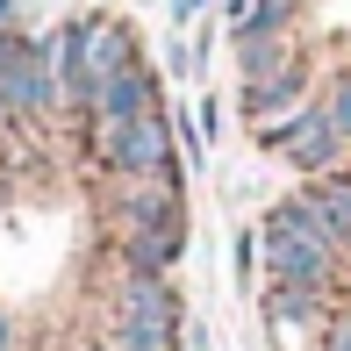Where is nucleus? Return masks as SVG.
Masks as SVG:
<instances>
[{"label": "nucleus", "instance_id": "obj_13", "mask_svg": "<svg viewBox=\"0 0 351 351\" xmlns=\"http://www.w3.org/2000/svg\"><path fill=\"white\" fill-rule=\"evenodd\" d=\"M237 65H244V79H265V72L294 65V58H287V36L273 29V36H244V43H237Z\"/></svg>", "mask_w": 351, "mask_h": 351}, {"label": "nucleus", "instance_id": "obj_16", "mask_svg": "<svg viewBox=\"0 0 351 351\" xmlns=\"http://www.w3.org/2000/svg\"><path fill=\"white\" fill-rule=\"evenodd\" d=\"M8 8H14V0H0V29H8Z\"/></svg>", "mask_w": 351, "mask_h": 351}, {"label": "nucleus", "instance_id": "obj_4", "mask_svg": "<svg viewBox=\"0 0 351 351\" xmlns=\"http://www.w3.org/2000/svg\"><path fill=\"white\" fill-rule=\"evenodd\" d=\"M180 337V287L165 273H130L115 308V344L122 351H172Z\"/></svg>", "mask_w": 351, "mask_h": 351}, {"label": "nucleus", "instance_id": "obj_5", "mask_svg": "<svg viewBox=\"0 0 351 351\" xmlns=\"http://www.w3.org/2000/svg\"><path fill=\"white\" fill-rule=\"evenodd\" d=\"M101 158L122 172V180H151V186H180V158H172V122L165 108L122 122V130H101Z\"/></svg>", "mask_w": 351, "mask_h": 351}, {"label": "nucleus", "instance_id": "obj_10", "mask_svg": "<svg viewBox=\"0 0 351 351\" xmlns=\"http://www.w3.org/2000/svg\"><path fill=\"white\" fill-rule=\"evenodd\" d=\"M265 315H273V330H301L323 315V287L315 280H273L265 287Z\"/></svg>", "mask_w": 351, "mask_h": 351}, {"label": "nucleus", "instance_id": "obj_17", "mask_svg": "<svg viewBox=\"0 0 351 351\" xmlns=\"http://www.w3.org/2000/svg\"><path fill=\"white\" fill-rule=\"evenodd\" d=\"M0 65H8V36H0Z\"/></svg>", "mask_w": 351, "mask_h": 351}, {"label": "nucleus", "instance_id": "obj_6", "mask_svg": "<svg viewBox=\"0 0 351 351\" xmlns=\"http://www.w3.org/2000/svg\"><path fill=\"white\" fill-rule=\"evenodd\" d=\"M58 101V58L51 43L8 36V65H0V115H43Z\"/></svg>", "mask_w": 351, "mask_h": 351}, {"label": "nucleus", "instance_id": "obj_19", "mask_svg": "<svg viewBox=\"0 0 351 351\" xmlns=\"http://www.w3.org/2000/svg\"><path fill=\"white\" fill-rule=\"evenodd\" d=\"M93 351H122V344H93Z\"/></svg>", "mask_w": 351, "mask_h": 351}, {"label": "nucleus", "instance_id": "obj_2", "mask_svg": "<svg viewBox=\"0 0 351 351\" xmlns=\"http://www.w3.org/2000/svg\"><path fill=\"white\" fill-rule=\"evenodd\" d=\"M122 251H130V273H172L180 265V251H186L180 186L130 180V194H122Z\"/></svg>", "mask_w": 351, "mask_h": 351}, {"label": "nucleus", "instance_id": "obj_11", "mask_svg": "<svg viewBox=\"0 0 351 351\" xmlns=\"http://www.w3.org/2000/svg\"><path fill=\"white\" fill-rule=\"evenodd\" d=\"M287 14H294V0H222L230 43H244V36H273V29H287Z\"/></svg>", "mask_w": 351, "mask_h": 351}, {"label": "nucleus", "instance_id": "obj_14", "mask_svg": "<svg viewBox=\"0 0 351 351\" xmlns=\"http://www.w3.org/2000/svg\"><path fill=\"white\" fill-rule=\"evenodd\" d=\"M208 0H172V22H186V14H201Z\"/></svg>", "mask_w": 351, "mask_h": 351}, {"label": "nucleus", "instance_id": "obj_9", "mask_svg": "<svg viewBox=\"0 0 351 351\" xmlns=\"http://www.w3.org/2000/svg\"><path fill=\"white\" fill-rule=\"evenodd\" d=\"M301 93H308V72H301V65H280V72H265V79H244V115L273 136L287 115H301V108H308Z\"/></svg>", "mask_w": 351, "mask_h": 351}, {"label": "nucleus", "instance_id": "obj_18", "mask_svg": "<svg viewBox=\"0 0 351 351\" xmlns=\"http://www.w3.org/2000/svg\"><path fill=\"white\" fill-rule=\"evenodd\" d=\"M0 351H8V323H0Z\"/></svg>", "mask_w": 351, "mask_h": 351}, {"label": "nucleus", "instance_id": "obj_8", "mask_svg": "<svg viewBox=\"0 0 351 351\" xmlns=\"http://www.w3.org/2000/svg\"><path fill=\"white\" fill-rule=\"evenodd\" d=\"M158 108V72L151 65H122V72H108L101 79V93H93V108H86V122L93 130H122V122H136V115H151Z\"/></svg>", "mask_w": 351, "mask_h": 351}, {"label": "nucleus", "instance_id": "obj_15", "mask_svg": "<svg viewBox=\"0 0 351 351\" xmlns=\"http://www.w3.org/2000/svg\"><path fill=\"white\" fill-rule=\"evenodd\" d=\"M323 351H351V330H337V337H330V344H323Z\"/></svg>", "mask_w": 351, "mask_h": 351}, {"label": "nucleus", "instance_id": "obj_7", "mask_svg": "<svg viewBox=\"0 0 351 351\" xmlns=\"http://www.w3.org/2000/svg\"><path fill=\"white\" fill-rule=\"evenodd\" d=\"M265 143H273L294 172H308V180H315V172H337V151H344V136H337V122H330L323 101H308L301 115H287Z\"/></svg>", "mask_w": 351, "mask_h": 351}, {"label": "nucleus", "instance_id": "obj_3", "mask_svg": "<svg viewBox=\"0 0 351 351\" xmlns=\"http://www.w3.org/2000/svg\"><path fill=\"white\" fill-rule=\"evenodd\" d=\"M51 58H58V86H65V101L86 115L93 93H101V79H108V72H122L136 51H130V29H122V22H101V14H86V22H72L65 36L51 43Z\"/></svg>", "mask_w": 351, "mask_h": 351}, {"label": "nucleus", "instance_id": "obj_12", "mask_svg": "<svg viewBox=\"0 0 351 351\" xmlns=\"http://www.w3.org/2000/svg\"><path fill=\"white\" fill-rule=\"evenodd\" d=\"M301 194H308L315 208L330 215V230H337L344 244H351V172H315V180L301 186Z\"/></svg>", "mask_w": 351, "mask_h": 351}, {"label": "nucleus", "instance_id": "obj_1", "mask_svg": "<svg viewBox=\"0 0 351 351\" xmlns=\"http://www.w3.org/2000/svg\"><path fill=\"white\" fill-rule=\"evenodd\" d=\"M337 251H344V237L330 230V215L315 208L308 194L273 201L265 222H258V258H265V273H273V280H315V287H330Z\"/></svg>", "mask_w": 351, "mask_h": 351}]
</instances>
